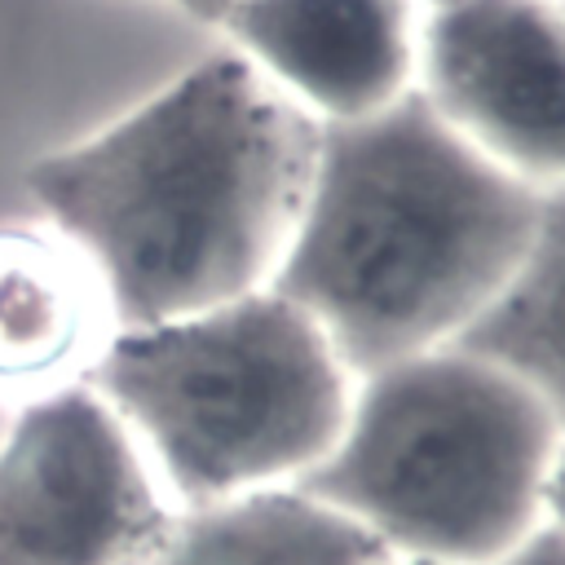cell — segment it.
<instances>
[{"label": "cell", "mask_w": 565, "mask_h": 565, "mask_svg": "<svg viewBox=\"0 0 565 565\" xmlns=\"http://www.w3.org/2000/svg\"><path fill=\"white\" fill-rule=\"evenodd\" d=\"M419 13V0H238L216 26L300 115L335 128L415 88Z\"/></svg>", "instance_id": "7"}, {"label": "cell", "mask_w": 565, "mask_h": 565, "mask_svg": "<svg viewBox=\"0 0 565 565\" xmlns=\"http://www.w3.org/2000/svg\"><path fill=\"white\" fill-rule=\"evenodd\" d=\"M172 9H181L185 18H194V22H207V26H216L221 18H225V9L230 4H238V0H168Z\"/></svg>", "instance_id": "13"}, {"label": "cell", "mask_w": 565, "mask_h": 565, "mask_svg": "<svg viewBox=\"0 0 565 565\" xmlns=\"http://www.w3.org/2000/svg\"><path fill=\"white\" fill-rule=\"evenodd\" d=\"M547 521L556 530H565V446L556 455V468H552V486H547Z\"/></svg>", "instance_id": "12"}, {"label": "cell", "mask_w": 565, "mask_h": 565, "mask_svg": "<svg viewBox=\"0 0 565 565\" xmlns=\"http://www.w3.org/2000/svg\"><path fill=\"white\" fill-rule=\"evenodd\" d=\"M494 565H565V530H556L552 521H543L512 552H503Z\"/></svg>", "instance_id": "11"}, {"label": "cell", "mask_w": 565, "mask_h": 565, "mask_svg": "<svg viewBox=\"0 0 565 565\" xmlns=\"http://www.w3.org/2000/svg\"><path fill=\"white\" fill-rule=\"evenodd\" d=\"M543 190L459 137L433 102L318 132L313 172L269 278L353 375L455 344L512 278Z\"/></svg>", "instance_id": "2"}, {"label": "cell", "mask_w": 565, "mask_h": 565, "mask_svg": "<svg viewBox=\"0 0 565 565\" xmlns=\"http://www.w3.org/2000/svg\"><path fill=\"white\" fill-rule=\"evenodd\" d=\"M419 4H433V0H419Z\"/></svg>", "instance_id": "16"}, {"label": "cell", "mask_w": 565, "mask_h": 565, "mask_svg": "<svg viewBox=\"0 0 565 565\" xmlns=\"http://www.w3.org/2000/svg\"><path fill=\"white\" fill-rule=\"evenodd\" d=\"M110 331L102 287L62 234L0 230V402L88 380Z\"/></svg>", "instance_id": "8"}, {"label": "cell", "mask_w": 565, "mask_h": 565, "mask_svg": "<svg viewBox=\"0 0 565 565\" xmlns=\"http://www.w3.org/2000/svg\"><path fill=\"white\" fill-rule=\"evenodd\" d=\"M384 552L300 486L185 503L137 565H375Z\"/></svg>", "instance_id": "9"}, {"label": "cell", "mask_w": 565, "mask_h": 565, "mask_svg": "<svg viewBox=\"0 0 565 565\" xmlns=\"http://www.w3.org/2000/svg\"><path fill=\"white\" fill-rule=\"evenodd\" d=\"M0 428H4V415H0Z\"/></svg>", "instance_id": "17"}, {"label": "cell", "mask_w": 565, "mask_h": 565, "mask_svg": "<svg viewBox=\"0 0 565 565\" xmlns=\"http://www.w3.org/2000/svg\"><path fill=\"white\" fill-rule=\"evenodd\" d=\"M415 88L512 177L565 185V13L556 0H433Z\"/></svg>", "instance_id": "6"}, {"label": "cell", "mask_w": 565, "mask_h": 565, "mask_svg": "<svg viewBox=\"0 0 565 565\" xmlns=\"http://www.w3.org/2000/svg\"><path fill=\"white\" fill-rule=\"evenodd\" d=\"M318 124L234 49H207L102 132L44 154L31 199L119 327L269 287L296 225Z\"/></svg>", "instance_id": "1"}, {"label": "cell", "mask_w": 565, "mask_h": 565, "mask_svg": "<svg viewBox=\"0 0 565 565\" xmlns=\"http://www.w3.org/2000/svg\"><path fill=\"white\" fill-rule=\"evenodd\" d=\"M561 446L565 433L534 388L441 344L358 375L340 437L300 490L384 556L494 565L547 521Z\"/></svg>", "instance_id": "3"}, {"label": "cell", "mask_w": 565, "mask_h": 565, "mask_svg": "<svg viewBox=\"0 0 565 565\" xmlns=\"http://www.w3.org/2000/svg\"><path fill=\"white\" fill-rule=\"evenodd\" d=\"M556 4H561V13H565V0H556Z\"/></svg>", "instance_id": "15"}, {"label": "cell", "mask_w": 565, "mask_h": 565, "mask_svg": "<svg viewBox=\"0 0 565 565\" xmlns=\"http://www.w3.org/2000/svg\"><path fill=\"white\" fill-rule=\"evenodd\" d=\"M455 344L512 371L565 433V185L543 190L512 278Z\"/></svg>", "instance_id": "10"}, {"label": "cell", "mask_w": 565, "mask_h": 565, "mask_svg": "<svg viewBox=\"0 0 565 565\" xmlns=\"http://www.w3.org/2000/svg\"><path fill=\"white\" fill-rule=\"evenodd\" d=\"M88 384L115 406L177 508L300 486L349 415L358 375L274 287L106 335Z\"/></svg>", "instance_id": "4"}, {"label": "cell", "mask_w": 565, "mask_h": 565, "mask_svg": "<svg viewBox=\"0 0 565 565\" xmlns=\"http://www.w3.org/2000/svg\"><path fill=\"white\" fill-rule=\"evenodd\" d=\"M172 512L146 450L88 380L4 419L0 565H137Z\"/></svg>", "instance_id": "5"}, {"label": "cell", "mask_w": 565, "mask_h": 565, "mask_svg": "<svg viewBox=\"0 0 565 565\" xmlns=\"http://www.w3.org/2000/svg\"><path fill=\"white\" fill-rule=\"evenodd\" d=\"M375 565H437V561H415V556H380Z\"/></svg>", "instance_id": "14"}]
</instances>
